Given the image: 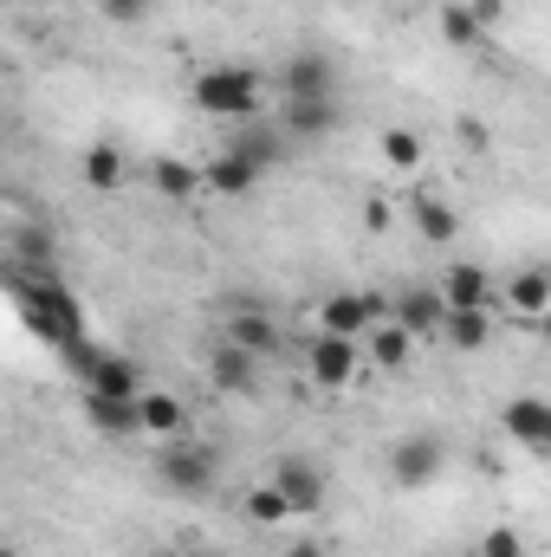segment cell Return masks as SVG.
<instances>
[{
  "label": "cell",
  "instance_id": "cell-17",
  "mask_svg": "<svg viewBox=\"0 0 551 557\" xmlns=\"http://www.w3.org/2000/svg\"><path fill=\"white\" fill-rule=\"evenodd\" d=\"M137 409H143V434H156V441H175V434L188 428V409H182L169 389H143Z\"/></svg>",
  "mask_w": 551,
  "mask_h": 557
},
{
  "label": "cell",
  "instance_id": "cell-9",
  "mask_svg": "<svg viewBox=\"0 0 551 557\" xmlns=\"http://www.w3.org/2000/svg\"><path fill=\"white\" fill-rule=\"evenodd\" d=\"M85 396H111V403H137L143 396V370L131 357H118V350H105L98 357V370L85 376Z\"/></svg>",
  "mask_w": 551,
  "mask_h": 557
},
{
  "label": "cell",
  "instance_id": "cell-19",
  "mask_svg": "<svg viewBox=\"0 0 551 557\" xmlns=\"http://www.w3.org/2000/svg\"><path fill=\"white\" fill-rule=\"evenodd\" d=\"M149 182H156L169 201H188V195L208 188V175H201L195 162H182V156H156V162H149Z\"/></svg>",
  "mask_w": 551,
  "mask_h": 557
},
{
  "label": "cell",
  "instance_id": "cell-31",
  "mask_svg": "<svg viewBox=\"0 0 551 557\" xmlns=\"http://www.w3.org/2000/svg\"><path fill=\"white\" fill-rule=\"evenodd\" d=\"M467 7H474L480 26H500V20H506V0H467Z\"/></svg>",
  "mask_w": 551,
  "mask_h": 557
},
{
  "label": "cell",
  "instance_id": "cell-37",
  "mask_svg": "<svg viewBox=\"0 0 551 557\" xmlns=\"http://www.w3.org/2000/svg\"><path fill=\"white\" fill-rule=\"evenodd\" d=\"M546 273H551V267H546Z\"/></svg>",
  "mask_w": 551,
  "mask_h": 557
},
{
  "label": "cell",
  "instance_id": "cell-7",
  "mask_svg": "<svg viewBox=\"0 0 551 557\" xmlns=\"http://www.w3.org/2000/svg\"><path fill=\"white\" fill-rule=\"evenodd\" d=\"M208 383H215L221 396H254V389H260V357L221 337V344L208 350Z\"/></svg>",
  "mask_w": 551,
  "mask_h": 557
},
{
  "label": "cell",
  "instance_id": "cell-6",
  "mask_svg": "<svg viewBox=\"0 0 551 557\" xmlns=\"http://www.w3.org/2000/svg\"><path fill=\"white\" fill-rule=\"evenodd\" d=\"M383 324V298H370V292H338V298H325L318 305V331H331V337H370Z\"/></svg>",
  "mask_w": 551,
  "mask_h": 557
},
{
  "label": "cell",
  "instance_id": "cell-23",
  "mask_svg": "<svg viewBox=\"0 0 551 557\" xmlns=\"http://www.w3.org/2000/svg\"><path fill=\"white\" fill-rule=\"evenodd\" d=\"M506 305H513L519 318H532V324H539V318L551 311V273H519L513 285H506Z\"/></svg>",
  "mask_w": 551,
  "mask_h": 557
},
{
  "label": "cell",
  "instance_id": "cell-13",
  "mask_svg": "<svg viewBox=\"0 0 551 557\" xmlns=\"http://www.w3.org/2000/svg\"><path fill=\"white\" fill-rule=\"evenodd\" d=\"M285 137H331L338 131V98H285Z\"/></svg>",
  "mask_w": 551,
  "mask_h": 557
},
{
  "label": "cell",
  "instance_id": "cell-36",
  "mask_svg": "<svg viewBox=\"0 0 551 557\" xmlns=\"http://www.w3.org/2000/svg\"><path fill=\"white\" fill-rule=\"evenodd\" d=\"M467 557H480V552H467Z\"/></svg>",
  "mask_w": 551,
  "mask_h": 557
},
{
  "label": "cell",
  "instance_id": "cell-14",
  "mask_svg": "<svg viewBox=\"0 0 551 557\" xmlns=\"http://www.w3.org/2000/svg\"><path fill=\"white\" fill-rule=\"evenodd\" d=\"M201 175H208V195H254L267 169H260V162H247L241 149H228V156H215Z\"/></svg>",
  "mask_w": 551,
  "mask_h": 557
},
{
  "label": "cell",
  "instance_id": "cell-5",
  "mask_svg": "<svg viewBox=\"0 0 551 557\" xmlns=\"http://www.w3.org/2000/svg\"><path fill=\"white\" fill-rule=\"evenodd\" d=\"M305 370H311L318 389H351L357 370H364V344H357V337H331V331H318V337L305 344Z\"/></svg>",
  "mask_w": 551,
  "mask_h": 557
},
{
  "label": "cell",
  "instance_id": "cell-12",
  "mask_svg": "<svg viewBox=\"0 0 551 557\" xmlns=\"http://www.w3.org/2000/svg\"><path fill=\"white\" fill-rule=\"evenodd\" d=\"M279 85H285V98H331V59L325 52H292Z\"/></svg>",
  "mask_w": 551,
  "mask_h": 557
},
{
  "label": "cell",
  "instance_id": "cell-27",
  "mask_svg": "<svg viewBox=\"0 0 551 557\" xmlns=\"http://www.w3.org/2000/svg\"><path fill=\"white\" fill-rule=\"evenodd\" d=\"M480 33H487V26L474 20V7H467V0H448V7H441V39H448V46H474Z\"/></svg>",
  "mask_w": 551,
  "mask_h": 557
},
{
  "label": "cell",
  "instance_id": "cell-20",
  "mask_svg": "<svg viewBox=\"0 0 551 557\" xmlns=\"http://www.w3.org/2000/svg\"><path fill=\"white\" fill-rule=\"evenodd\" d=\"M441 337H448L454 350H487V344H493V318H487V305H454Z\"/></svg>",
  "mask_w": 551,
  "mask_h": 557
},
{
  "label": "cell",
  "instance_id": "cell-10",
  "mask_svg": "<svg viewBox=\"0 0 551 557\" xmlns=\"http://www.w3.org/2000/svg\"><path fill=\"white\" fill-rule=\"evenodd\" d=\"M448 298H441V285H421V292H403V305H396V324L415 331V337H441L448 331Z\"/></svg>",
  "mask_w": 551,
  "mask_h": 557
},
{
  "label": "cell",
  "instance_id": "cell-21",
  "mask_svg": "<svg viewBox=\"0 0 551 557\" xmlns=\"http://www.w3.org/2000/svg\"><path fill=\"white\" fill-rule=\"evenodd\" d=\"M221 337H228V344H241V350H254V357H267V350H279V324L267 318V311H234Z\"/></svg>",
  "mask_w": 551,
  "mask_h": 557
},
{
  "label": "cell",
  "instance_id": "cell-8",
  "mask_svg": "<svg viewBox=\"0 0 551 557\" xmlns=\"http://www.w3.org/2000/svg\"><path fill=\"white\" fill-rule=\"evenodd\" d=\"M273 486L285 493L292 519H305V512H318V506H325V473H318L311 460H298V454H292V460H279V467H273Z\"/></svg>",
  "mask_w": 551,
  "mask_h": 557
},
{
  "label": "cell",
  "instance_id": "cell-18",
  "mask_svg": "<svg viewBox=\"0 0 551 557\" xmlns=\"http://www.w3.org/2000/svg\"><path fill=\"white\" fill-rule=\"evenodd\" d=\"M409 221L421 240H434V247H448L454 240V227H461V214L441 201V195H409Z\"/></svg>",
  "mask_w": 551,
  "mask_h": 557
},
{
  "label": "cell",
  "instance_id": "cell-16",
  "mask_svg": "<svg viewBox=\"0 0 551 557\" xmlns=\"http://www.w3.org/2000/svg\"><path fill=\"white\" fill-rule=\"evenodd\" d=\"M364 357H370L377 370H403V363L415 357V331H403L396 318H383V324L364 337Z\"/></svg>",
  "mask_w": 551,
  "mask_h": 557
},
{
  "label": "cell",
  "instance_id": "cell-29",
  "mask_svg": "<svg viewBox=\"0 0 551 557\" xmlns=\"http://www.w3.org/2000/svg\"><path fill=\"white\" fill-rule=\"evenodd\" d=\"M480 557H526V545H519L513 525H493V532L480 539Z\"/></svg>",
  "mask_w": 551,
  "mask_h": 557
},
{
  "label": "cell",
  "instance_id": "cell-35",
  "mask_svg": "<svg viewBox=\"0 0 551 557\" xmlns=\"http://www.w3.org/2000/svg\"><path fill=\"white\" fill-rule=\"evenodd\" d=\"M169 557H195V552H169Z\"/></svg>",
  "mask_w": 551,
  "mask_h": 557
},
{
  "label": "cell",
  "instance_id": "cell-22",
  "mask_svg": "<svg viewBox=\"0 0 551 557\" xmlns=\"http://www.w3.org/2000/svg\"><path fill=\"white\" fill-rule=\"evenodd\" d=\"M234 149H241L247 162H260V169H273L279 156L292 149V137H285L279 124H241V137H234Z\"/></svg>",
  "mask_w": 551,
  "mask_h": 557
},
{
  "label": "cell",
  "instance_id": "cell-28",
  "mask_svg": "<svg viewBox=\"0 0 551 557\" xmlns=\"http://www.w3.org/2000/svg\"><path fill=\"white\" fill-rule=\"evenodd\" d=\"M241 512H247V519H254V525H285V519H292V506H285V493H279L273 480H267V486H254V493H247V506H241Z\"/></svg>",
  "mask_w": 551,
  "mask_h": 557
},
{
  "label": "cell",
  "instance_id": "cell-15",
  "mask_svg": "<svg viewBox=\"0 0 551 557\" xmlns=\"http://www.w3.org/2000/svg\"><path fill=\"white\" fill-rule=\"evenodd\" d=\"M85 421H91L105 441H137L143 434V409L137 403H111V396H85Z\"/></svg>",
  "mask_w": 551,
  "mask_h": 557
},
{
  "label": "cell",
  "instance_id": "cell-25",
  "mask_svg": "<svg viewBox=\"0 0 551 557\" xmlns=\"http://www.w3.org/2000/svg\"><path fill=\"white\" fill-rule=\"evenodd\" d=\"M85 182H91V188H118V182H124V149L91 143V149H85Z\"/></svg>",
  "mask_w": 551,
  "mask_h": 557
},
{
  "label": "cell",
  "instance_id": "cell-1",
  "mask_svg": "<svg viewBox=\"0 0 551 557\" xmlns=\"http://www.w3.org/2000/svg\"><path fill=\"white\" fill-rule=\"evenodd\" d=\"M13 298H20L26 324H33L46 344H59V350L85 344V311H78V298L65 292V278H59V273H33V267H13Z\"/></svg>",
  "mask_w": 551,
  "mask_h": 557
},
{
  "label": "cell",
  "instance_id": "cell-33",
  "mask_svg": "<svg viewBox=\"0 0 551 557\" xmlns=\"http://www.w3.org/2000/svg\"><path fill=\"white\" fill-rule=\"evenodd\" d=\"M539 337H546V344H551V311H546V318H539Z\"/></svg>",
  "mask_w": 551,
  "mask_h": 557
},
{
  "label": "cell",
  "instance_id": "cell-34",
  "mask_svg": "<svg viewBox=\"0 0 551 557\" xmlns=\"http://www.w3.org/2000/svg\"><path fill=\"white\" fill-rule=\"evenodd\" d=\"M0 557H20V552H13V545H7V552H0Z\"/></svg>",
  "mask_w": 551,
  "mask_h": 557
},
{
  "label": "cell",
  "instance_id": "cell-11",
  "mask_svg": "<svg viewBox=\"0 0 551 557\" xmlns=\"http://www.w3.org/2000/svg\"><path fill=\"white\" fill-rule=\"evenodd\" d=\"M500 421H506V434H513V441H526V447L551 454V403H546V396H513Z\"/></svg>",
  "mask_w": 551,
  "mask_h": 557
},
{
  "label": "cell",
  "instance_id": "cell-26",
  "mask_svg": "<svg viewBox=\"0 0 551 557\" xmlns=\"http://www.w3.org/2000/svg\"><path fill=\"white\" fill-rule=\"evenodd\" d=\"M383 162H390V169H403V175L421 169V137H415L409 124H390V131H383Z\"/></svg>",
  "mask_w": 551,
  "mask_h": 557
},
{
  "label": "cell",
  "instance_id": "cell-2",
  "mask_svg": "<svg viewBox=\"0 0 551 557\" xmlns=\"http://www.w3.org/2000/svg\"><path fill=\"white\" fill-rule=\"evenodd\" d=\"M195 104H201L208 117L247 124V117H260L267 85H260V72H254V65H208V72H195Z\"/></svg>",
  "mask_w": 551,
  "mask_h": 557
},
{
  "label": "cell",
  "instance_id": "cell-30",
  "mask_svg": "<svg viewBox=\"0 0 551 557\" xmlns=\"http://www.w3.org/2000/svg\"><path fill=\"white\" fill-rule=\"evenodd\" d=\"M98 13H105L111 26H137L143 13H149V0H98Z\"/></svg>",
  "mask_w": 551,
  "mask_h": 557
},
{
  "label": "cell",
  "instance_id": "cell-32",
  "mask_svg": "<svg viewBox=\"0 0 551 557\" xmlns=\"http://www.w3.org/2000/svg\"><path fill=\"white\" fill-rule=\"evenodd\" d=\"M285 557H331L318 539H298V545H285Z\"/></svg>",
  "mask_w": 551,
  "mask_h": 557
},
{
  "label": "cell",
  "instance_id": "cell-3",
  "mask_svg": "<svg viewBox=\"0 0 551 557\" xmlns=\"http://www.w3.org/2000/svg\"><path fill=\"white\" fill-rule=\"evenodd\" d=\"M215 480H221V454H215V447H201V441H188V434H175V441L156 447V486H162L169 499H208Z\"/></svg>",
  "mask_w": 551,
  "mask_h": 557
},
{
  "label": "cell",
  "instance_id": "cell-4",
  "mask_svg": "<svg viewBox=\"0 0 551 557\" xmlns=\"http://www.w3.org/2000/svg\"><path fill=\"white\" fill-rule=\"evenodd\" d=\"M441 467H448V441L434 428H415L390 447V486H403V493H428L441 480Z\"/></svg>",
  "mask_w": 551,
  "mask_h": 557
},
{
  "label": "cell",
  "instance_id": "cell-24",
  "mask_svg": "<svg viewBox=\"0 0 551 557\" xmlns=\"http://www.w3.org/2000/svg\"><path fill=\"white\" fill-rule=\"evenodd\" d=\"M441 298H448V305H487V273H480L474 260H454V267L441 273Z\"/></svg>",
  "mask_w": 551,
  "mask_h": 557
}]
</instances>
